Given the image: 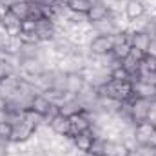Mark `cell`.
<instances>
[{
	"label": "cell",
	"instance_id": "obj_20",
	"mask_svg": "<svg viewBox=\"0 0 156 156\" xmlns=\"http://www.w3.org/2000/svg\"><path fill=\"white\" fill-rule=\"evenodd\" d=\"M87 153H94V154H102L105 156V138H94L93 145Z\"/></svg>",
	"mask_w": 156,
	"mask_h": 156
},
{
	"label": "cell",
	"instance_id": "obj_1",
	"mask_svg": "<svg viewBox=\"0 0 156 156\" xmlns=\"http://www.w3.org/2000/svg\"><path fill=\"white\" fill-rule=\"evenodd\" d=\"M151 102L153 100H144V98H136L133 94L131 100H127L129 104V113L134 123H140V122H145L147 120V113H149V107H151Z\"/></svg>",
	"mask_w": 156,
	"mask_h": 156
},
{
	"label": "cell",
	"instance_id": "obj_25",
	"mask_svg": "<svg viewBox=\"0 0 156 156\" xmlns=\"http://www.w3.org/2000/svg\"><path fill=\"white\" fill-rule=\"evenodd\" d=\"M11 129H13V127H11L9 122H2V123H0V138L11 142Z\"/></svg>",
	"mask_w": 156,
	"mask_h": 156
},
{
	"label": "cell",
	"instance_id": "obj_13",
	"mask_svg": "<svg viewBox=\"0 0 156 156\" xmlns=\"http://www.w3.org/2000/svg\"><path fill=\"white\" fill-rule=\"evenodd\" d=\"M71 140H73V145L76 147L80 153H87V151L91 149V145H93L94 134H93L91 129H89V131H83V133H78L75 136H71Z\"/></svg>",
	"mask_w": 156,
	"mask_h": 156
},
{
	"label": "cell",
	"instance_id": "obj_24",
	"mask_svg": "<svg viewBox=\"0 0 156 156\" xmlns=\"http://www.w3.org/2000/svg\"><path fill=\"white\" fill-rule=\"evenodd\" d=\"M138 80L147 82L151 85H156V71H140L138 73Z\"/></svg>",
	"mask_w": 156,
	"mask_h": 156
},
{
	"label": "cell",
	"instance_id": "obj_2",
	"mask_svg": "<svg viewBox=\"0 0 156 156\" xmlns=\"http://www.w3.org/2000/svg\"><path fill=\"white\" fill-rule=\"evenodd\" d=\"M37 38L40 40V44L44 42H51L56 37V26H55V20L49 18V16H42L37 20V31H35Z\"/></svg>",
	"mask_w": 156,
	"mask_h": 156
},
{
	"label": "cell",
	"instance_id": "obj_7",
	"mask_svg": "<svg viewBox=\"0 0 156 156\" xmlns=\"http://www.w3.org/2000/svg\"><path fill=\"white\" fill-rule=\"evenodd\" d=\"M85 78L80 73H67V78H66V93L71 94V96H76L78 93H82V89L85 87Z\"/></svg>",
	"mask_w": 156,
	"mask_h": 156
},
{
	"label": "cell",
	"instance_id": "obj_21",
	"mask_svg": "<svg viewBox=\"0 0 156 156\" xmlns=\"http://www.w3.org/2000/svg\"><path fill=\"white\" fill-rule=\"evenodd\" d=\"M37 31V20L35 18H26L22 20V26H20V33H29V35H35Z\"/></svg>",
	"mask_w": 156,
	"mask_h": 156
},
{
	"label": "cell",
	"instance_id": "obj_22",
	"mask_svg": "<svg viewBox=\"0 0 156 156\" xmlns=\"http://www.w3.org/2000/svg\"><path fill=\"white\" fill-rule=\"evenodd\" d=\"M140 71H156V58L151 55H145L140 62Z\"/></svg>",
	"mask_w": 156,
	"mask_h": 156
},
{
	"label": "cell",
	"instance_id": "obj_18",
	"mask_svg": "<svg viewBox=\"0 0 156 156\" xmlns=\"http://www.w3.org/2000/svg\"><path fill=\"white\" fill-rule=\"evenodd\" d=\"M111 53H113V56H115L116 60H120V62H122L125 56H129V53H131V44H129V42L118 44V45H115V47H113V51H111Z\"/></svg>",
	"mask_w": 156,
	"mask_h": 156
},
{
	"label": "cell",
	"instance_id": "obj_23",
	"mask_svg": "<svg viewBox=\"0 0 156 156\" xmlns=\"http://www.w3.org/2000/svg\"><path fill=\"white\" fill-rule=\"evenodd\" d=\"M131 156H156V151L153 147H149V145H138L131 153Z\"/></svg>",
	"mask_w": 156,
	"mask_h": 156
},
{
	"label": "cell",
	"instance_id": "obj_27",
	"mask_svg": "<svg viewBox=\"0 0 156 156\" xmlns=\"http://www.w3.org/2000/svg\"><path fill=\"white\" fill-rule=\"evenodd\" d=\"M31 4H37L40 7H55L58 4V0H29Z\"/></svg>",
	"mask_w": 156,
	"mask_h": 156
},
{
	"label": "cell",
	"instance_id": "obj_8",
	"mask_svg": "<svg viewBox=\"0 0 156 156\" xmlns=\"http://www.w3.org/2000/svg\"><path fill=\"white\" fill-rule=\"evenodd\" d=\"M123 15L127 20H140L147 15V9L140 0H127L123 7Z\"/></svg>",
	"mask_w": 156,
	"mask_h": 156
},
{
	"label": "cell",
	"instance_id": "obj_29",
	"mask_svg": "<svg viewBox=\"0 0 156 156\" xmlns=\"http://www.w3.org/2000/svg\"><path fill=\"white\" fill-rule=\"evenodd\" d=\"M98 2H102V0H87V4H89V7H91V5H94V4H98Z\"/></svg>",
	"mask_w": 156,
	"mask_h": 156
},
{
	"label": "cell",
	"instance_id": "obj_26",
	"mask_svg": "<svg viewBox=\"0 0 156 156\" xmlns=\"http://www.w3.org/2000/svg\"><path fill=\"white\" fill-rule=\"evenodd\" d=\"M147 122H151L153 125L156 123V98L151 102V107H149V113H147Z\"/></svg>",
	"mask_w": 156,
	"mask_h": 156
},
{
	"label": "cell",
	"instance_id": "obj_31",
	"mask_svg": "<svg viewBox=\"0 0 156 156\" xmlns=\"http://www.w3.org/2000/svg\"><path fill=\"white\" fill-rule=\"evenodd\" d=\"M154 131H156V123H154Z\"/></svg>",
	"mask_w": 156,
	"mask_h": 156
},
{
	"label": "cell",
	"instance_id": "obj_17",
	"mask_svg": "<svg viewBox=\"0 0 156 156\" xmlns=\"http://www.w3.org/2000/svg\"><path fill=\"white\" fill-rule=\"evenodd\" d=\"M66 5L73 11V13H76V15H87V11H89V4H87V0H67L66 2Z\"/></svg>",
	"mask_w": 156,
	"mask_h": 156
},
{
	"label": "cell",
	"instance_id": "obj_4",
	"mask_svg": "<svg viewBox=\"0 0 156 156\" xmlns=\"http://www.w3.org/2000/svg\"><path fill=\"white\" fill-rule=\"evenodd\" d=\"M89 53L93 55H107L113 51L115 47V42H113V37H107V35H96L94 38L89 42Z\"/></svg>",
	"mask_w": 156,
	"mask_h": 156
},
{
	"label": "cell",
	"instance_id": "obj_14",
	"mask_svg": "<svg viewBox=\"0 0 156 156\" xmlns=\"http://www.w3.org/2000/svg\"><path fill=\"white\" fill-rule=\"evenodd\" d=\"M0 24L5 27V31L11 35V37H15V35H20V26H22V20H18L11 11H7L2 18H0Z\"/></svg>",
	"mask_w": 156,
	"mask_h": 156
},
{
	"label": "cell",
	"instance_id": "obj_30",
	"mask_svg": "<svg viewBox=\"0 0 156 156\" xmlns=\"http://www.w3.org/2000/svg\"><path fill=\"white\" fill-rule=\"evenodd\" d=\"M83 156H102V154H94V153H83Z\"/></svg>",
	"mask_w": 156,
	"mask_h": 156
},
{
	"label": "cell",
	"instance_id": "obj_9",
	"mask_svg": "<svg viewBox=\"0 0 156 156\" xmlns=\"http://www.w3.org/2000/svg\"><path fill=\"white\" fill-rule=\"evenodd\" d=\"M109 13H111V9H109L107 2H105V0H102V2H98V4H94V5H91V7H89V11H87L85 18H87V22L94 24V22H100V20L107 18V16H109Z\"/></svg>",
	"mask_w": 156,
	"mask_h": 156
},
{
	"label": "cell",
	"instance_id": "obj_10",
	"mask_svg": "<svg viewBox=\"0 0 156 156\" xmlns=\"http://www.w3.org/2000/svg\"><path fill=\"white\" fill-rule=\"evenodd\" d=\"M151 35L145 31H129V44L133 49H138L142 53H147V47L151 44Z\"/></svg>",
	"mask_w": 156,
	"mask_h": 156
},
{
	"label": "cell",
	"instance_id": "obj_12",
	"mask_svg": "<svg viewBox=\"0 0 156 156\" xmlns=\"http://www.w3.org/2000/svg\"><path fill=\"white\" fill-rule=\"evenodd\" d=\"M58 109H60V115H64V116H67V118L75 116V115H80L83 111L80 100H78L76 96H71V94L58 105Z\"/></svg>",
	"mask_w": 156,
	"mask_h": 156
},
{
	"label": "cell",
	"instance_id": "obj_11",
	"mask_svg": "<svg viewBox=\"0 0 156 156\" xmlns=\"http://www.w3.org/2000/svg\"><path fill=\"white\" fill-rule=\"evenodd\" d=\"M153 133H154V125L151 122L145 120V122L136 123V127H134V140H136V144L138 145H147V142L153 136Z\"/></svg>",
	"mask_w": 156,
	"mask_h": 156
},
{
	"label": "cell",
	"instance_id": "obj_6",
	"mask_svg": "<svg viewBox=\"0 0 156 156\" xmlns=\"http://www.w3.org/2000/svg\"><path fill=\"white\" fill-rule=\"evenodd\" d=\"M47 125H49V129L53 131V134H58V136H71V118L64 116V115H56Z\"/></svg>",
	"mask_w": 156,
	"mask_h": 156
},
{
	"label": "cell",
	"instance_id": "obj_15",
	"mask_svg": "<svg viewBox=\"0 0 156 156\" xmlns=\"http://www.w3.org/2000/svg\"><path fill=\"white\" fill-rule=\"evenodd\" d=\"M105 156H131V151L123 142L105 140Z\"/></svg>",
	"mask_w": 156,
	"mask_h": 156
},
{
	"label": "cell",
	"instance_id": "obj_5",
	"mask_svg": "<svg viewBox=\"0 0 156 156\" xmlns=\"http://www.w3.org/2000/svg\"><path fill=\"white\" fill-rule=\"evenodd\" d=\"M131 87H133V94L136 98H144V100H154L156 98V85H151V83L136 78L131 82Z\"/></svg>",
	"mask_w": 156,
	"mask_h": 156
},
{
	"label": "cell",
	"instance_id": "obj_28",
	"mask_svg": "<svg viewBox=\"0 0 156 156\" xmlns=\"http://www.w3.org/2000/svg\"><path fill=\"white\" fill-rule=\"evenodd\" d=\"M145 55H151V56H154L156 58V37L151 38V44H149V47H147V53Z\"/></svg>",
	"mask_w": 156,
	"mask_h": 156
},
{
	"label": "cell",
	"instance_id": "obj_19",
	"mask_svg": "<svg viewBox=\"0 0 156 156\" xmlns=\"http://www.w3.org/2000/svg\"><path fill=\"white\" fill-rule=\"evenodd\" d=\"M111 78L115 80V82H131V76H129V73L122 67V62L115 66L113 69H111Z\"/></svg>",
	"mask_w": 156,
	"mask_h": 156
},
{
	"label": "cell",
	"instance_id": "obj_32",
	"mask_svg": "<svg viewBox=\"0 0 156 156\" xmlns=\"http://www.w3.org/2000/svg\"><path fill=\"white\" fill-rule=\"evenodd\" d=\"M26 2H29V0H26Z\"/></svg>",
	"mask_w": 156,
	"mask_h": 156
},
{
	"label": "cell",
	"instance_id": "obj_16",
	"mask_svg": "<svg viewBox=\"0 0 156 156\" xmlns=\"http://www.w3.org/2000/svg\"><path fill=\"white\" fill-rule=\"evenodd\" d=\"M9 11L18 18V20H26L31 16V2H26V0H20V2H15Z\"/></svg>",
	"mask_w": 156,
	"mask_h": 156
},
{
	"label": "cell",
	"instance_id": "obj_3",
	"mask_svg": "<svg viewBox=\"0 0 156 156\" xmlns=\"http://www.w3.org/2000/svg\"><path fill=\"white\" fill-rule=\"evenodd\" d=\"M11 127H13V129H11V142H15V144H24V142L31 140L33 134L37 133V129H35L29 122H26V118H24L20 123L11 125Z\"/></svg>",
	"mask_w": 156,
	"mask_h": 156
}]
</instances>
